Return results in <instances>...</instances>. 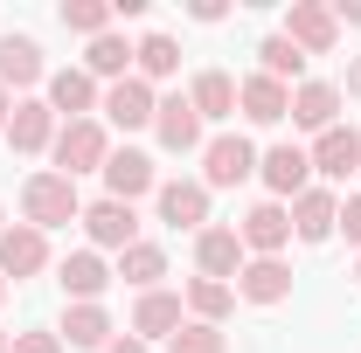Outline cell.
<instances>
[{"label":"cell","mask_w":361,"mask_h":353,"mask_svg":"<svg viewBox=\"0 0 361 353\" xmlns=\"http://www.w3.org/2000/svg\"><path fill=\"white\" fill-rule=\"evenodd\" d=\"M257 174H264V187L278 201H285V194L299 201V194H306V174H313V153H306V146H271L264 160H257Z\"/></svg>","instance_id":"14"},{"label":"cell","mask_w":361,"mask_h":353,"mask_svg":"<svg viewBox=\"0 0 361 353\" xmlns=\"http://www.w3.org/2000/svg\"><path fill=\"white\" fill-rule=\"evenodd\" d=\"M7 146H14V153H42V146H56V111H49V97H14Z\"/></svg>","instance_id":"13"},{"label":"cell","mask_w":361,"mask_h":353,"mask_svg":"<svg viewBox=\"0 0 361 353\" xmlns=\"http://www.w3.org/2000/svg\"><path fill=\"white\" fill-rule=\"evenodd\" d=\"M111 125H126V132H139V125H153V111H160V97H153V84L146 77H118V84L104 90V104H97Z\"/></svg>","instance_id":"6"},{"label":"cell","mask_w":361,"mask_h":353,"mask_svg":"<svg viewBox=\"0 0 361 353\" xmlns=\"http://www.w3.org/2000/svg\"><path fill=\"white\" fill-rule=\"evenodd\" d=\"M334 222H341V201H334L326 187H306V194L292 201V236H299V243H326Z\"/></svg>","instance_id":"23"},{"label":"cell","mask_w":361,"mask_h":353,"mask_svg":"<svg viewBox=\"0 0 361 353\" xmlns=\"http://www.w3.org/2000/svg\"><path fill=\"white\" fill-rule=\"evenodd\" d=\"M188 104H195V118H229L236 111V84H229L223 70H202L188 84Z\"/></svg>","instance_id":"25"},{"label":"cell","mask_w":361,"mask_h":353,"mask_svg":"<svg viewBox=\"0 0 361 353\" xmlns=\"http://www.w3.org/2000/svg\"><path fill=\"white\" fill-rule=\"evenodd\" d=\"M56 340H63V347H84V353H104L111 347V312L104 305H70L63 326H56Z\"/></svg>","instance_id":"22"},{"label":"cell","mask_w":361,"mask_h":353,"mask_svg":"<svg viewBox=\"0 0 361 353\" xmlns=\"http://www.w3.org/2000/svg\"><path fill=\"white\" fill-rule=\"evenodd\" d=\"M348 97H361V56L348 63Z\"/></svg>","instance_id":"36"},{"label":"cell","mask_w":361,"mask_h":353,"mask_svg":"<svg viewBox=\"0 0 361 353\" xmlns=\"http://www.w3.org/2000/svg\"><path fill=\"white\" fill-rule=\"evenodd\" d=\"M133 63H139L146 84H160V77L180 70V49H174V35H146V42H133Z\"/></svg>","instance_id":"28"},{"label":"cell","mask_w":361,"mask_h":353,"mask_svg":"<svg viewBox=\"0 0 361 353\" xmlns=\"http://www.w3.org/2000/svg\"><path fill=\"white\" fill-rule=\"evenodd\" d=\"M21 215H28V229H63V222H84V201H77V180L63 174H28V187H21Z\"/></svg>","instance_id":"1"},{"label":"cell","mask_w":361,"mask_h":353,"mask_svg":"<svg viewBox=\"0 0 361 353\" xmlns=\"http://www.w3.org/2000/svg\"><path fill=\"white\" fill-rule=\"evenodd\" d=\"M313 174H326V180L361 174V132H355V125H334V132L313 139Z\"/></svg>","instance_id":"17"},{"label":"cell","mask_w":361,"mask_h":353,"mask_svg":"<svg viewBox=\"0 0 361 353\" xmlns=\"http://www.w3.org/2000/svg\"><path fill=\"white\" fill-rule=\"evenodd\" d=\"M180 312H188V298H174V291H139L133 340H174V333H180Z\"/></svg>","instance_id":"16"},{"label":"cell","mask_w":361,"mask_h":353,"mask_svg":"<svg viewBox=\"0 0 361 353\" xmlns=\"http://www.w3.org/2000/svg\"><path fill=\"white\" fill-rule=\"evenodd\" d=\"M334 21H355V28H361V0H341V7H334Z\"/></svg>","instance_id":"35"},{"label":"cell","mask_w":361,"mask_h":353,"mask_svg":"<svg viewBox=\"0 0 361 353\" xmlns=\"http://www.w3.org/2000/svg\"><path fill=\"white\" fill-rule=\"evenodd\" d=\"M153 132H160L167 153H202V146H209V139H202V118H195V104H188V97H160Z\"/></svg>","instance_id":"15"},{"label":"cell","mask_w":361,"mask_h":353,"mask_svg":"<svg viewBox=\"0 0 361 353\" xmlns=\"http://www.w3.org/2000/svg\"><path fill=\"white\" fill-rule=\"evenodd\" d=\"M104 353H146V340H111Z\"/></svg>","instance_id":"37"},{"label":"cell","mask_w":361,"mask_h":353,"mask_svg":"<svg viewBox=\"0 0 361 353\" xmlns=\"http://www.w3.org/2000/svg\"><path fill=\"white\" fill-rule=\"evenodd\" d=\"M0 298H7V277H0Z\"/></svg>","instance_id":"40"},{"label":"cell","mask_w":361,"mask_h":353,"mask_svg":"<svg viewBox=\"0 0 361 353\" xmlns=\"http://www.w3.org/2000/svg\"><path fill=\"white\" fill-rule=\"evenodd\" d=\"M236 236H243V250H257V257H278V250L292 243V208H285V201H257L250 215L236 222Z\"/></svg>","instance_id":"8"},{"label":"cell","mask_w":361,"mask_h":353,"mask_svg":"<svg viewBox=\"0 0 361 353\" xmlns=\"http://www.w3.org/2000/svg\"><path fill=\"white\" fill-rule=\"evenodd\" d=\"M153 201H160V222L167 229H195V236L209 229V187L202 180H160Z\"/></svg>","instance_id":"5"},{"label":"cell","mask_w":361,"mask_h":353,"mask_svg":"<svg viewBox=\"0 0 361 353\" xmlns=\"http://www.w3.org/2000/svg\"><path fill=\"white\" fill-rule=\"evenodd\" d=\"M236 104H243V118H250V125H278V118H292V90L271 84L264 70L236 84Z\"/></svg>","instance_id":"18"},{"label":"cell","mask_w":361,"mask_h":353,"mask_svg":"<svg viewBox=\"0 0 361 353\" xmlns=\"http://www.w3.org/2000/svg\"><path fill=\"white\" fill-rule=\"evenodd\" d=\"M14 353H63L56 333H14Z\"/></svg>","instance_id":"34"},{"label":"cell","mask_w":361,"mask_h":353,"mask_svg":"<svg viewBox=\"0 0 361 353\" xmlns=\"http://www.w3.org/2000/svg\"><path fill=\"white\" fill-rule=\"evenodd\" d=\"M118 277L139 284V291H160V277H167V250H160V243H133V250H118Z\"/></svg>","instance_id":"26"},{"label":"cell","mask_w":361,"mask_h":353,"mask_svg":"<svg viewBox=\"0 0 361 353\" xmlns=\"http://www.w3.org/2000/svg\"><path fill=\"white\" fill-rule=\"evenodd\" d=\"M49 264V236L42 229H28V222H14V229H0V277H35Z\"/></svg>","instance_id":"9"},{"label":"cell","mask_w":361,"mask_h":353,"mask_svg":"<svg viewBox=\"0 0 361 353\" xmlns=\"http://www.w3.org/2000/svg\"><path fill=\"white\" fill-rule=\"evenodd\" d=\"M0 353H14V333H0Z\"/></svg>","instance_id":"39"},{"label":"cell","mask_w":361,"mask_h":353,"mask_svg":"<svg viewBox=\"0 0 361 353\" xmlns=\"http://www.w3.org/2000/svg\"><path fill=\"white\" fill-rule=\"evenodd\" d=\"M355 284H361V264H355Z\"/></svg>","instance_id":"41"},{"label":"cell","mask_w":361,"mask_h":353,"mask_svg":"<svg viewBox=\"0 0 361 353\" xmlns=\"http://www.w3.org/2000/svg\"><path fill=\"white\" fill-rule=\"evenodd\" d=\"M188 312H195L202 326H223L229 312H236V284H216V277H195V284H188Z\"/></svg>","instance_id":"27"},{"label":"cell","mask_w":361,"mask_h":353,"mask_svg":"<svg viewBox=\"0 0 361 353\" xmlns=\"http://www.w3.org/2000/svg\"><path fill=\"white\" fill-rule=\"evenodd\" d=\"M84 229H90V243H97V250H133V243H139V215H133V201H111V194L84 208Z\"/></svg>","instance_id":"7"},{"label":"cell","mask_w":361,"mask_h":353,"mask_svg":"<svg viewBox=\"0 0 361 353\" xmlns=\"http://www.w3.org/2000/svg\"><path fill=\"white\" fill-rule=\"evenodd\" d=\"M257 63H264L271 84H285V90H292V77H306V56L285 42V35H264V42H257Z\"/></svg>","instance_id":"29"},{"label":"cell","mask_w":361,"mask_h":353,"mask_svg":"<svg viewBox=\"0 0 361 353\" xmlns=\"http://www.w3.org/2000/svg\"><path fill=\"white\" fill-rule=\"evenodd\" d=\"M236 298H250V305H285V298H292L285 257H250V264L236 270Z\"/></svg>","instance_id":"10"},{"label":"cell","mask_w":361,"mask_h":353,"mask_svg":"<svg viewBox=\"0 0 361 353\" xmlns=\"http://www.w3.org/2000/svg\"><path fill=\"white\" fill-rule=\"evenodd\" d=\"M7 118H14V104H7V90H0V132H7Z\"/></svg>","instance_id":"38"},{"label":"cell","mask_w":361,"mask_h":353,"mask_svg":"<svg viewBox=\"0 0 361 353\" xmlns=\"http://www.w3.org/2000/svg\"><path fill=\"white\" fill-rule=\"evenodd\" d=\"M97 104H104V90H97L90 70H49V111H63V118L77 125V118H90Z\"/></svg>","instance_id":"12"},{"label":"cell","mask_w":361,"mask_h":353,"mask_svg":"<svg viewBox=\"0 0 361 353\" xmlns=\"http://www.w3.org/2000/svg\"><path fill=\"white\" fill-rule=\"evenodd\" d=\"M63 28H77V35H104L111 28V0H63Z\"/></svg>","instance_id":"31"},{"label":"cell","mask_w":361,"mask_h":353,"mask_svg":"<svg viewBox=\"0 0 361 353\" xmlns=\"http://www.w3.org/2000/svg\"><path fill=\"white\" fill-rule=\"evenodd\" d=\"M195 264H202V277L229 284V277L243 270V236H236V229H202V236H195Z\"/></svg>","instance_id":"19"},{"label":"cell","mask_w":361,"mask_h":353,"mask_svg":"<svg viewBox=\"0 0 361 353\" xmlns=\"http://www.w3.org/2000/svg\"><path fill=\"white\" fill-rule=\"evenodd\" d=\"M56 174L77 180V174H104V160H111V139H104V125L97 118H77V125H63L56 132Z\"/></svg>","instance_id":"2"},{"label":"cell","mask_w":361,"mask_h":353,"mask_svg":"<svg viewBox=\"0 0 361 353\" xmlns=\"http://www.w3.org/2000/svg\"><path fill=\"white\" fill-rule=\"evenodd\" d=\"M292 125L334 132V125H341V84H299L292 90Z\"/></svg>","instance_id":"21"},{"label":"cell","mask_w":361,"mask_h":353,"mask_svg":"<svg viewBox=\"0 0 361 353\" xmlns=\"http://www.w3.org/2000/svg\"><path fill=\"white\" fill-rule=\"evenodd\" d=\"M126 63H133V42H126V35H111V28H104V35L90 42V56H84L90 77H111V84L126 77Z\"/></svg>","instance_id":"30"},{"label":"cell","mask_w":361,"mask_h":353,"mask_svg":"<svg viewBox=\"0 0 361 353\" xmlns=\"http://www.w3.org/2000/svg\"><path fill=\"white\" fill-rule=\"evenodd\" d=\"M285 42L299 49V56H326V49L341 42L334 7H319V0H292V14H285Z\"/></svg>","instance_id":"4"},{"label":"cell","mask_w":361,"mask_h":353,"mask_svg":"<svg viewBox=\"0 0 361 353\" xmlns=\"http://www.w3.org/2000/svg\"><path fill=\"white\" fill-rule=\"evenodd\" d=\"M334 236H348V243L361 250V194H348V201H341V222H334Z\"/></svg>","instance_id":"33"},{"label":"cell","mask_w":361,"mask_h":353,"mask_svg":"<svg viewBox=\"0 0 361 353\" xmlns=\"http://www.w3.org/2000/svg\"><path fill=\"white\" fill-rule=\"evenodd\" d=\"M250 174H257V146L243 132H223V139L202 146V187H236V180H250Z\"/></svg>","instance_id":"3"},{"label":"cell","mask_w":361,"mask_h":353,"mask_svg":"<svg viewBox=\"0 0 361 353\" xmlns=\"http://www.w3.org/2000/svg\"><path fill=\"white\" fill-rule=\"evenodd\" d=\"M35 84H49L35 35H0V90H35Z\"/></svg>","instance_id":"11"},{"label":"cell","mask_w":361,"mask_h":353,"mask_svg":"<svg viewBox=\"0 0 361 353\" xmlns=\"http://www.w3.org/2000/svg\"><path fill=\"white\" fill-rule=\"evenodd\" d=\"M167 353H223V326H202V319H188L174 340H167Z\"/></svg>","instance_id":"32"},{"label":"cell","mask_w":361,"mask_h":353,"mask_svg":"<svg viewBox=\"0 0 361 353\" xmlns=\"http://www.w3.org/2000/svg\"><path fill=\"white\" fill-rule=\"evenodd\" d=\"M56 277H63V291H70L77 305H97V298H104V284H111V270H104L97 250H70V257L56 264Z\"/></svg>","instance_id":"20"},{"label":"cell","mask_w":361,"mask_h":353,"mask_svg":"<svg viewBox=\"0 0 361 353\" xmlns=\"http://www.w3.org/2000/svg\"><path fill=\"white\" fill-rule=\"evenodd\" d=\"M104 187H111V201H139V194H153V160L146 153H111L104 160Z\"/></svg>","instance_id":"24"}]
</instances>
